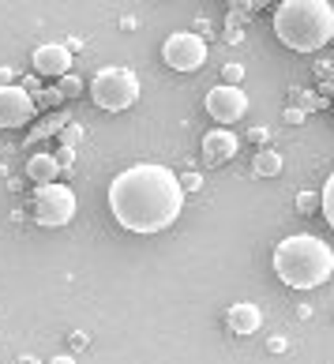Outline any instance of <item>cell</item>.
<instances>
[{"instance_id":"277c9868","label":"cell","mask_w":334,"mask_h":364,"mask_svg":"<svg viewBox=\"0 0 334 364\" xmlns=\"http://www.w3.org/2000/svg\"><path fill=\"white\" fill-rule=\"evenodd\" d=\"M139 75L131 68H102L90 79V102L105 113H124L139 102Z\"/></svg>"},{"instance_id":"30bf717a","label":"cell","mask_w":334,"mask_h":364,"mask_svg":"<svg viewBox=\"0 0 334 364\" xmlns=\"http://www.w3.org/2000/svg\"><path fill=\"white\" fill-rule=\"evenodd\" d=\"M237 146H240V139L230 128H210L203 136V158L210 161V166H222V161H230L237 154Z\"/></svg>"},{"instance_id":"8992f818","label":"cell","mask_w":334,"mask_h":364,"mask_svg":"<svg viewBox=\"0 0 334 364\" xmlns=\"http://www.w3.org/2000/svg\"><path fill=\"white\" fill-rule=\"evenodd\" d=\"M162 60L173 72H199L207 64V42L192 31H177L166 38L162 46Z\"/></svg>"},{"instance_id":"3957f363","label":"cell","mask_w":334,"mask_h":364,"mask_svg":"<svg viewBox=\"0 0 334 364\" xmlns=\"http://www.w3.org/2000/svg\"><path fill=\"white\" fill-rule=\"evenodd\" d=\"M274 274L289 289H316L334 274V248L312 233H293L274 248Z\"/></svg>"},{"instance_id":"5bb4252c","label":"cell","mask_w":334,"mask_h":364,"mask_svg":"<svg viewBox=\"0 0 334 364\" xmlns=\"http://www.w3.org/2000/svg\"><path fill=\"white\" fill-rule=\"evenodd\" d=\"M319 105H327V98H319L316 90H301V87L293 90V109H301L304 117H308V113H316Z\"/></svg>"},{"instance_id":"83f0119b","label":"cell","mask_w":334,"mask_h":364,"mask_svg":"<svg viewBox=\"0 0 334 364\" xmlns=\"http://www.w3.org/2000/svg\"><path fill=\"white\" fill-rule=\"evenodd\" d=\"M49 364H75V360H72V357H68V353H60V357H53V360H49Z\"/></svg>"},{"instance_id":"ba28073f","label":"cell","mask_w":334,"mask_h":364,"mask_svg":"<svg viewBox=\"0 0 334 364\" xmlns=\"http://www.w3.org/2000/svg\"><path fill=\"white\" fill-rule=\"evenodd\" d=\"M34 98L19 83L0 87V128H26L34 120Z\"/></svg>"},{"instance_id":"6da1fadb","label":"cell","mask_w":334,"mask_h":364,"mask_svg":"<svg viewBox=\"0 0 334 364\" xmlns=\"http://www.w3.org/2000/svg\"><path fill=\"white\" fill-rule=\"evenodd\" d=\"M113 222L128 233H162L184 210V188L177 173L158 161H139L117 173L109 184Z\"/></svg>"},{"instance_id":"7a4b0ae2","label":"cell","mask_w":334,"mask_h":364,"mask_svg":"<svg viewBox=\"0 0 334 364\" xmlns=\"http://www.w3.org/2000/svg\"><path fill=\"white\" fill-rule=\"evenodd\" d=\"M274 34L293 53H319L334 42V4L327 0H282L274 8Z\"/></svg>"},{"instance_id":"8fae6325","label":"cell","mask_w":334,"mask_h":364,"mask_svg":"<svg viewBox=\"0 0 334 364\" xmlns=\"http://www.w3.org/2000/svg\"><path fill=\"white\" fill-rule=\"evenodd\" d=\"M225 319H230L233 334H244V338H248V334H256V331L263 327V312H259L256 304H248V301L233 304V308H230V316H225Z\"/></svg>"},{"instance_id":"7c38bea8","label":"cell","mask_w":334,"mask_h":364,"mask_svg":"<svg viewBox=\"0 0 334 364\" xmlns=\"http://www.w3.org/2000/svg\"><path fill=\"white\" fill-rule=\"evenodd\" d=\"M57 177H60V169H57V161H53V154L38 151V154L26 158V181L31 184L45 188V184H57Z\"/></svg>"},{"instance_id":"ffe728a7","label":"cell","mask_w":334,"mask_h":364,"mask_svg":"<svg viewBox=\"0 0 334 364\" xmlns=\"http://www.w3.org/2000/svg\"><path fill=\"white\" fill-rule=\"evenodd\" d=\"M53 161H57L60 173H68V169H75V151H72V146H60V151L53 154Z\"/></svg>"},{"instance_id":"9a60e30c","label":"cell","mask_w":334,"mask_h":364,"mask_svg":"<svg viewBox=\"0 0 334 364\" xmlns=\"http://www.w3.org/2000/svg\"><path fill=\"white\" fill-rule=\"evenodd\" d=\"M68 124V117L64 113H57V117H49V120H42V124H38L31 136H26V143H38V139H49V136H57V132Z\"/></svg>"},{"instance_id":"d4e9b609","label":"cell","mask_w":334,"mask_h":364,"mask_svg":"<svg viewBox=\"0 0 334 364\" xmlns=\"http://www.w3.org/2000/svg\"><path fill=\"white\" fill-rule=\"evenodd\" d=\"M248 139H252V143H266V139H271V132L259 124V128H252V132H248Z\"/></svg>"},{"instance_id":"2e32d148","label":"cell","mask_w":334,"mask_h":364,"mask_svg":"<svg viewBox=\"0 0 334 364\" xmlns=\"http://www.w3.org/2000/svg\"><path fill=\"white\" fill-rule=\"evenodd\" d=\"M319 210H323V218H327V225L334 229V173L327 177V184H323V192H319Z\"/></svg>"},{"instance_id":"cb8c5ba5","label":"cell","mask_w":334,"mask_h":364,"mask_svg":"<svg viewBox=\"0 0 334 364\" xmlns=\"http://www.w3.org/2000/svg\"><path fill=\"white\" fill-rule=\"evenodd\" d=\"M16 83V68H8V64H0V87H11Z\"/></svg>"},{"instance_id":"e0dca14e","label":"cell","mask_w":334,"mask_h":364,"mask_svg":"<svg viewBox=\"0 0 334 364\" xmlns=\"http://www.w3.org/2000/svg\"><path fill=\"white\" fill-rule=\"evenodd\" d=\"M64 98L57 94V87H45V90H38L34 94V109H57Z\"/></svg>"},{"instance_id":"484cf974","label":"cell","mask_w":334,"mask_h":364,"mask_svg":"<svg viewBox=\"0 0 334 364\" xmlns=\"http://www.w3.org/2000/svg\"><path fill=\"white\" fill-rule=\"evenodd\" d=\"M87 342H90V338H87L83 331H75V334H72V349H87Z\"/></svg>"},{"instance_id":"4fadbf2b","label":"cell","mask_w":334,"mask_h":364,"mask_svg":"<svg viewBox=\"0 0 334 364\" xmlns=\"http://www.w3.org/2000/svg\"><path fill=\"white\" fill-rule=\"evenodd\" d=\"M252 169L259 173V177H278V173H282V154L278 151H256V161H252Z\"/></svg>"},{"instance_id":"7402d4cb","label":"cell","mask_w":334,"mask_h":364,"mask_svg":"<svg viewBox=\"0 0 334 364\" xmlns=\"http://www.w3.org/2000/svg\"><path fill=\"white\" fill-rule=\"evenodd\" d=\"M181 188H184V192H195V188H203V177H199V173H181Z\"/></svg>"},{"instance_id":"d6986e66","label":"cell","mask_w":334,"mask_h":364,"mask_svg":"<svg viewBox=\"0 0 334 364\" xmlns=\"http://www.w3.org/2000/svg\"><path fill=\"white\" fill-rule=\"evenodd\" d=\"M57 94H60V98H75V94H83V83H79V79L68 72V75L57 79Z\"/></svg>"},{"instance_id":"603a6c76","label":"cell","mask_w":334,"mask_h":364,"mask_svg":"<svg viewBox=\"0 0 334 364\" xmlns=\"http://www.w3.org/2000/svg\"><path fill=\"white\" fill-rule=\"evenodd\" d=\"M225 87H237L240 83V75H244V68H240V64H225Z\"/></svg>"},{"instance_id":"52a82bcc","label":"cell","mask_w":334,"mask_h":364,"mask_svg":"<svg viewBox=\"0 0 334 364\" xmlns=\"http://www.w3.org/2000/svg\"><path fill=\"white\" fill-rule=\"evenodd\" d=\"M203 105H207V113L215 117L218 124H237V120L248 113V94L240 90V87H225V83H218V87H210V90H207Z\"/></svg>"},{"instance_id":"ac0fdd59","label":"cell","mask_w":334,"mask_h":364,"mask_svg":"<svg viewBox=\"0 0 334 364\" xmlns=\"http://www.w3.org/2000/svg\"><path fill=\"white\" fill-rule=\"evenodd\" d=\"M57 136H60V146H72V151H75V143L83 139V124H75V120H68V124H64V128L57 132Z\"/></svg>"},{"instance_id":"44dd1931","label":"cell","mask_w":334,"mask_h":364,"mask_svg":"<svg viewBox=\"0 0 334 364\" xmlns=\"http://www.w3.org/2000/svg\"><path fill=\"white\" fill-rule=\"evenodd\" d=\"M297 210L301 214H316L319 210V192H301L297 196Z\"/></svg>"},{"instance_id":"9c48e42d","label":"cell","mask_w":334,"mask_h":364,"mask_svg":"<svg viewBox=\"0 0 334 364\" xmlns=\"http://www.w3.org/2000/svg\"><path fill=\"white\" fill-rule=\"evenodd\" d=\"M31 64H34V75L38 79H60V75L72 72V53L64 49L60 42H45V46L34 49Z\"/></svg>"},{"instance_id":"5b68a950","label":"cell","mask_w":334,"mask_h":364,"mask_svg":"<svg viewBox=\"0 0 334 364\" xmlns=\"http://www.w3.org/2000/svg\"><path fill=\"white\" fill-rule=\"evenodd\" d=\"M75 218V192L64 184H45L34 192V222L45 229H60Z\"/></svg>"},{"instance_id":"4316f807","label":"cell","mask_w":334,"mask_h":364,"mask_svg":"<svg viewBox=\"0 0 334 364\" xmlns=\"http://www.w3.org/2000/svg\"><path fill=\"white\" fill-rule=\"evenodd\" d=\"M286 120H289V124H301V120H304V113H301V109H293V105H289V109H286Z\"/></svg>"}]
</instances>
